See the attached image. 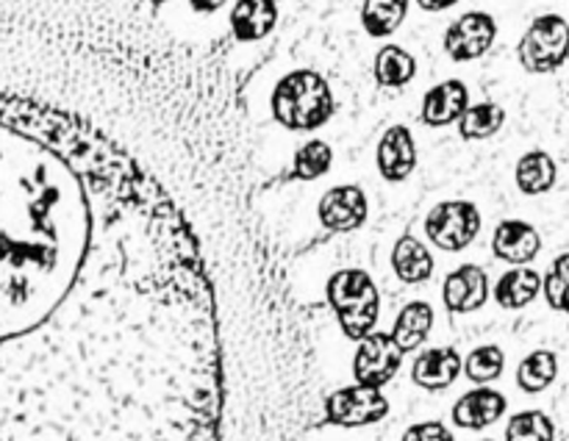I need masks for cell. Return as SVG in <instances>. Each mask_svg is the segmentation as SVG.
Returning <instances> with one entry per match:
<instances>
[{
    "mask_svg": "<svg viewBox=\"0 0 569 441\" xmlns=\"http://www.w3.org/2000/svg\"><path fill=\"white\" fill-rule=\"evenodd\" d=\"M481 211L470 200H445L433 206L426 217V237L445 253H459L470 248L481 233Z\"/></svg>",
    "mask_w": 569,
    "mask_h": 441,
    "instance_id": "obj_5",
    "label": "cell"
},
{
    "mask_svg": "<svg viewBox=\"0 0 569 441\" xmlns=\"http://www.w3.org/2000/svg\"><path fill=\"white\" fill-rule=\"evenodd\" d=\"M317 217H320L322 228L331 233H353L370 217V200H367L365 189L356 183H342V187L328 189L317 206Z\"/></svg>",
    "mask_w": 569,
    "mask_h": 441,
    "instance_id": "obj_9",
    "label": "cell"
},
{
    "mask_svg": "<svg viewBox=\"0 0 569 441\" xmlns=\"http://www.w3.org/2000/svg\"><path fill=\"white\" fill-rule=\"evenodd\" d=\"M400 441H456V437L442 422H420V425H411Z\"/></svg>",
    "mask_w": 569,
    "mask_h": 441,
    "instance_id": "obj_29",
    "label": "cell"
},
{
    "mask_svg": "<svg viewBox=\"0 0 569 441\" xmlns=\"http://www.w3.org/2000/svg\"><path fill=\"white\" fill-rule=\"evenodd\" d=\"M228 22L237 42H259L276 31L278 0H237Z\"/></svg>",
    "mask_w": 569,
    "mask_h": 441,
    "instance_id": "obj_15",
    "label": "cell"
},
{
    "mask_svg": "<svg viewBox=\"0 0 569 441\" xmlns=\"http://www.w3.org/2000/svg\"><path fill=\"white\" fill-rule=\"evenodd\" d=\"M542 250V237L537 228L526 220H503L495 228L492 253L495 259L511 267H528Z\"/></svg>",
    "mask_w": 569,
    "mask_h": 441,
    "instance_id": "obj_13",
    "label": "cell"
},
{
    "mask_svg": "<svg viewBox=\"0 0 569 441\" xmlns=\"http://www.w3.org/2000/svg\"><path fill=\"white\" fill-rule=\"evenodd\" d=\"M456 3H459V0H417V6H420L422 11H431V14H437V11L453 9Z\"/></svg>",
    "mask_w": 569,
    "mask_h": 441,
    "instance_id": "obj_30",
    "label": "cell"
},
{
    "mask_svg": "<svg viewBox=\"0 0 569 441\" xmlns=\"http://www.w3.org/2000/svg\"><path fill=\"white\" fill-rule=\"evenodd\" d=\"M189 6H192V11H198V14H211V11L226 6V0H189Z\"/></svg>",
    "mask_w": 569,
    "mask_h": 441,
    "instance_id": "obj_31",
    "label": "cell"
},
{
    "mask_svg": "<svg viewBox=\"0 0 569 441\" xmlns=\"http://www.w3.org/2000/svg\"><path fill=\"white\" fill-rule=\"evenodd\" d=\"M411 0H365L361 3V26L372 39H387L398 31L409 17Z\"/></svg>",
    "mask_w": 569,
    "mask_h": 441,
    "instance_id": "obj_22",
    "label": "cell"
},
{
    "mask_svg": "<svg viewBox=\"0 0 569 441\" xmlns=\"http://www.w3.org/2000/svg\"><path fill=\"white\" fill-rule=\"evenodd\" d=\"M515 181L517 189L522 194H528V198L548 194L556 187V181H559V164H556V159L548 150H528L517 161Z\"/></svg>",
    "mask_w": 569,
    "mask_h": 441,
    "instance_id": "obj_18",
    "label": "cell"
},
{
    "mask_svg": "<svg viewBox=\"0 0 569 441\" xmlns=\"http://www.w3.org/2000/svg\"><path fill=\"white\" fill-rule=\"evenodd\" d=\"M506 441H556V425L545 411H520L506 425Z\"/></svg>",
    "mask_w": 569,
    "mask_h": 441,
    "instance_id": "obj_27",
    "label": "cell"
},
{
    "mask_svg": "<svg viewBox=\"0 0 569 441\" xmlns=\"http://www.w3.org/2000/svg\"><path fill=\"white\" fill-rule=\"evenodd\" d=\"M326 294L345 337L361 342L370 333H376L381 298H378V287L370 272L353 270V267L333 272Z\"/></svg>",
    "mask_w": 569,
    "mask_h": 441,
    "instance_id": "obj_3",
    "label": "cell"
},
{
    "mask_svg": "<svg viewBox=\"0 0 569 441\" xmlns=\"http://www.w3.org/2000/svg\"><path fill=\"white\" fill-rule=\"evenodd\" d=\"M487 441H492V439H487Z\"/></svg>",
    "mask_w": 569,
    "mask_h": 441,
    "instance_id": "obj_33",
    "label": "cell"
},
{
    "mask_svg": "<svg viewBox=\"0 0 569 441\" xmlns=\"http://www.w3.org/2000/svg\"><path fill=\"white\" fill-rule=\"evenodd\" d=\"M417 161H420V153H417L415 133L406 126H389L376 148V167L383 181L403 183L417 170Z\"/></svg>",
    "mask_w": 569,
    "mask_h": 441,
    "instance_id": "obj_10",
    "label": "cell"
},
{
    "mask_svg": "<svg viewBox=\"0 0 569 441\" xmlns=\"http://www.w3.org/2000/svg\"><path fill=\"white\" fill-rule=\"evenodd\" d=\"M333 164V148L326 139H309L306 144H300L295 150L292 159V172H289V181H317V178L326 176Z\"/></svg>",
    "mask_w": 569,
    "mask_h": 441,
    "instance_id": "obj_25",
    "label": "cell"
},
{
    "mask_svg": "<svg viewBox=\"0 0 569 441\" xmlns=\"http://www.w3.org/2000/svg\"><path fill=\"white\" fill-rule=\"evenodd\" d=\"M272 117L281 128L295 133L317 131L337 111L333 89L317 70H292L276 83L270 94Z\"/></svg>",
    "mask_w": 569,
    "mask_h": 441,
    "instance_id": "obj_2",
    "label": "cell"
},
{
    "mask_svg": "<svg viewBox=\"0 0 569 441\" xmlns=\"http://www.w3.org/2000/svg\"><path fill=\"white\" fill-rule=\"evenodd\" d=\"M506 405L509 403L498 389H472L453 405V422L467 431H481V428L495 425L506 414Z\"/></svg>",
    "mask_w": 569,
    "mask_h": 441,
    "instance_id": "obj_16",
    "label": "cell"
},
{
    "mask_svg": "<svg viewBox=\"0 0 569 441\" xmlns=\"http://www.w3.org/2000/svg\"><path fill=\"white\" fill-rule=\"evenodd\" d=\"M542 294L548 305L559 314H569V253L556 255L553 264L542 275Z\"/></svg>",
    "mask_w": 569,
    "mask_h": 441,
    "instance_id": "obj_28",
    "label": "cell"
},
{
    "mask_svg": "<svg viewBox=\"0 0 569 441\" xmlns=\"http://www.w3.org/2000/svg\"><path fill=\"white\" fill-rule=\"evenodd\" d=\"M389 414V400L381 389L345 387L326 400V417L339 428H367L381 422Z\"/></svg>",
    "mask_w": 569,
    "mask_h": 441,
    "instance_id": "obj_7",
    "label": "cell"
},
{
    "mask_svg": "<svg viewBox=\"0 0 569 441\" xmlns=\"http://www.w3.org/2000/svg\"><path fill=\"white\" fill-rule=\"evenodd\" d=\"M506 367V353L498 344H483V348H476L465 361V375L470 378L478 387H489L492 381H498L503 375Z\"/></svg>",
    "mask_w": 569,
    "mask_h": 441,
    "instance_id": "obj_26",
    "label": "cell"
},
{
    "mask_svg": "<svg viewBox=\"0 0 569 441\" xmlns=\"http://www.w3.org/2000/svg\"><path fill=\"white\" fill-rule=\"evenodd\" d=\"M489 294H492L489 275L478 264L459 267L442 283V303L450 314H472V311L483 309Z\"/></svg>",
    "mask_w": 569,
    "mask_h": 441,
    "instance_id": "obj_11",
    "label": "cell"
},
{
    "mask_svg": "<svg viewBox=\"0 0 569 441\" xmlns=\"http://www.w3.org/2000/svg\"><path fill=\"white\" fill-rule=\"evenodd\" d=\"M542 292V275L531 267H515V270L503 272L495 287V300H498L500 309L520 311L526 305H531L533 300Z\"/></svg>",
    "mask_w": 569,
    "mask_h": 441,
    "instance_id": "obj_19",
    "label": "cell"
},
{
    "mask_svg": "<svg viewBox=\"0 0 569 441\" xmlns=\"http://www.w3.org/2000/svg\"><path fill=\"white\" fill-rule=\"evenodd\" d=\"M433 328V305L426 300H411L409 305L400 309V314L395 317L392 325V339L398 342V348L403 353H411L420 344H426V339L431 337Z\"/></svg>",
    "mask_w": 569,
    "mask_h": 441,
    "instance_id": "obj_20",
    "label": "cell"
},
{
    "mask_svg": "<svg viewBox=\"0 0 569 441\" xmlns=\"http://www.w3.org/2000/svg\"><path fill=\"white\" fill-rule=\"evenodd\" d=\"M465 370V359L456 348H431L420 353L411 367V381L426 392H442L453 387L456 378Z\"/></svg>",
    "mask_w": 569,
    "mask_h": 441,
    "instance_id": "obj_14",
    "label": "cell"
},
{
    "mask_svg": "<svg viewBox=\"0 0 569 441\" xmlns=\"http://www.w3.org/2000/svg\"><path fill=\"white\" fill-rule=\"evenodd\" d=\"M220 425L214 289L172 200L87 278L0 198V441H220Z\"/></svg>",
    "mask_w": 569,
    "mask_h": 441,
    "instance_id": "obj_1",
    "label": "cell"
},
{
    "mask_svg": "<svg viewBox=\"0 0 569 441\" xmlns=\"http://www.w3.org/2000/svg\"><path fill=\"white\" fill-rule=\"evenodd\" d=\"M400 364H403V350L398 348L392 333L376 331L359 342L353 359V378L359 387L381 389L398 375Z\"/></svg>",
    "mask_w": 569,
    "mask_h": 441,
    "instance_id": "obj_8",
    "label": "cell"
},
{
    "mask_svg": "<svg viewBox=\"0 0 569 441\" xmlns=\"http://www.w3.org/2000/svg\"><path fill=\"white\" fill-rule=\"evenodd\" d=\"M495 39H498V22L489 11H467V14L456 17L448 26L442 37L445 53L453 61L465 64V61H476L492 50Z\"/></svg>",
    "mask_w": 569,
    "mask_h": 441,
    "instance_id": "obj_6",
    "label": "cell"
},
{
    "mask_svg": "<svg viewBox=\"0 0 569 441\" xmlns=\"http://www.w3.org/2000/svg\"><path fill=\"white\" fill-rule=\"evenodd\" d=\"M517 59L531 76L561 70L569 59V22L561 14H539L522 33Z\"/></svg>",
    "mask_w": 569,
    "mask_h": 441,
    "instance_id": "obj_4",
    "label": "cell"
},
{
    "mask_svg": "<svg viewBox=\"0 0 569 441\" xmlns=\"http://www.w3.org/2000/svg\"><path fill=\"white\" fill-rule=\"evenodd\" d=\"M556 378H559V359H556L553 350H533L517 367V383L528 394L545 392V389L553 387Z\"/></svg>",
    "mask_w": 569,
    "mask_h": 441,
    "instance_id": "obj_24",
    "label": "cell"
},
{
    "mask_svg": "<svg viewBox=\"0 0 569 441\" xmlns=\"http://www.w3.org/2000/svg\"><path fill=\"white\" fill-rule=\"evenodd\" d=\"M470 109V89L459 78H448V81L437 83L422 94L420 120L428 128H445L459 126L465 111Z\"/></svg>",
    "mask_w": 569,
    "mask_h": 441,
    "instance_id": "obj_12",
    "label": "cell"
},
{
    "mask_svg": "<svg viewBox=\"0 0 569 441\" xmlns=\"http://www.w3.org/2000/svg\"><path fill=\"white\" fill-rule=\"evenodd\" d=\"M148 3H150V6H153V9H159V6H164V3H167V0H148Z\"/></svg>",
    "mask_w": 569,
    "mask_h": 441,
    "instance_id": "obj_32",
    "label": "cell"
},
{
    "mask_svg": "<svg viewBox=\"0 0 569 441\" xmlns=\"http://www.w3.org/2000/svg\"><path fill=\"white\" fill-rule=\"evenodd\" d=\"M372 76L383 89H403L415 81L417 59L400 44H383L372 61Z\"/></svg>",
    "mask_w": 569,
    "mask_h": 441,
    "instance_id": "obj_21",
    "label": "cell"
},
{
    "mask_svg": "<svg viewBox=\"0 0 569 441\" xmlns=\"http://www.w3.org/2000/svg\"><path fill=\"white\" fill-rule=\"evenodd\" d=\"M503 126V106L495 100H483V103H470V109L465 111V117L459 120V137L467 142H481V139H492Z\"/></svg>",
    "mask_w": 569,
    "mask_h": 441,
    "instance_id": "obj_23",
    "label": "cell"
},
{
    "mask_svg": "<svg viewBox=\"0 0 569 441\" xmlns=\"http://www.w3.org/2000/svg\"><path fill=\"white\" fill-rule=\"evenodd\" d=\"M433 255L426 248V242L415 237V233H403L392 248V270L409 287L431 281L433 275Z\"/></svg>",
    "mask_w": 569,
    "mask_h": 441,
    "instance_id": "obj_17",
    "label": "cell"
}]
</instances>
